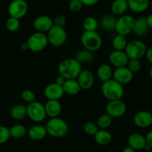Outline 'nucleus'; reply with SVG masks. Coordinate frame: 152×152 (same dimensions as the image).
I'll use <instances>...</instances> for the list:
<instances>
[{"instance_id": "nucleus-1", "label": "nucleus", "mask_w": 152, "mask_h": 152, "mask_svg": "<svg viewBox=\"0 0 152 152\" xmlns=\"http://www.w3.org/2000/svg\"><path fill=\"white\" fill-rule=\"evenodd\" d=\"M81 71V64L75 58L63 59L58 65L59 75L66 80H76Z\"/></svg>"}, {"instance_id": "nucleus-2", "label": "nucleus", "mask_w": 152, "mask_h": 152, "mask_svg": "<svg viewBox=\"0 0 152 152\" xmlns=\"http://www.w3.org/2000/svg\"><path fill=\"white\" fill-rule=\"evenodd\" d=\"M101 93L103 96L109 101L119 100L124 96L125 91L122 85L119 84L113 79H111L102 83Z\"/></svg>"}, {"instance_id": "nucleus-3", "label": "nucleus", "mask_w": 152, "mask_h": 152, "mask_svg": "<svg viewBox=\"0 0 152 152\" xmlns=\"http://www.w3.org/2000/svg\"><path fill=\"white\" fill-rule=\"evenodd\" d=\"M48 134L55 138H61L66 136L69 130L66 122L62 118H50L46 125Z\"/></svg>"}, {"instance_id": "nucleus-4", "label": "nucleus", "mask_w": 152, "mask_h": 152, "mask_svg": "<svg viewBox=\"0 0 152 152\" xmlns=\"http://www.w3.org/2000/svg\"><path fill=\"white\" fill-rule=\"evenodd\" d=\"M80 41L84 49L92 52L99 50L102 45V39L96 31H84Z\"/></svg>"}, {"instance_id": "nucleus-5", "label": "nucleus", "mask_w": 152, "mask_h": 152, "mask_svg": "<svg viewBox=\"0 0 152 152\" xmlns=\"http://www.w3.org/2000/svg\"><path fill=\"white\" fill-rule=\"evenodd\" d=\"M147 47L142 41L134 39L127 44L125 52L129 59H139L145 56Z\"/></svg>"}, {"instance_id": "nucleus-6", "label": "nucleus", "mask_w": 152, "mask_h": 152, "mask_svg": "<svg viewBox=\"0 0 152 152\" xmlns=\"http://www.w3.org/2000/svg\"><path fill=\"white\" fill-rule=\"evenodd\" d=\"M47 39L49 43L54 47H61L66 42L67 34L65 29L61 27L53 25L47 32Z\"/></svg>"}, {"instance_id": "nucleus-7", "label": "nucleus", "mask_w": 152, "mask_h": 152, "mask_svg": "<svg viewBox=\"0 0 152 152\" xmlns=\"http://www.w3.org/2000/svg\"><path fill=\"white\" fill-rule=\"evenodd\" d=\"M27 116L34 123H41L46 119V113L44 105L40 102H34L29 103L26 106Z\"/></svg>"}, {"instance_id": "nucleus-8", "label": "nucleus", "mask_w": 152, "mask_h": 152, "mask_svg": "<svg viewBox=\"0 0 152 152\" xmlns=\"http://www.w3.org/2000/svg\"><path fill=\"white\" fill-rule=\"evenodd\" d=\"M29 50L33 52H40L44 50L49 44L46 34L36 32L31 34L27 40Z\"/></svg>"}, {"instance_id": "nucleus-9", "label": "nucleus", "mask_w": 152, "mask_h": 152, "mask_svg": "<svg viewBox=\"0 0 152 152\" xmlns=\"http://www.w3.org/2000/svg\"><path fill=\"white\" fill-rule=\"evenodd\" d=\"M134 21L135 19L131 15H122L116 20L115 31H116V33L119 35L125 37L128 35L130 33L132 32Z\"/></svg>"}, {"instance_id": "nucleus-10", "label": "nucleus", "mask_w": 152, "mask_h": 152, "mask_svg": "<svg viewBox=\"0 0 152 152\" xmlns=\"http://www.w3.org/2000/svg\"><path fill=\"white\" fill-rule=\"evenodd\" d=\"M28 4L25 0H13L9 4L7 12L10 17L21 19L28 13Z\"/></svg>"}, {"instance_id": "nucleus-11", "label": "nucleus", "mask_w": 152, "mask_h": 152, "mask_svg": "<svg viewBox=\"0 0 152 152\" xmlns=\"http://www.w3.org/2000/svg\"><path fill=\"white\" fill-rule=\"evenodd\" d=\"M106 113L113 118H119L124 116L126 113L127 106L121 99L109 101L106 105Z\"/></svg>"}, {"instance_id": "nucleus-12", "label": "nucleus", "mask_w": 152, "mask_h": 152, "mask_svg": "<svg viewBox=\"0 0 152 152\" xmlns=\"http://www.w3.org/2000/svg\"><path fill=\"white\" fill-rule=\"evenodd\" d=\"M133 77L134 74L128 69L127 66L117 68L113 71V80L122 86L131 83L133 80Z\"/></svg>"}, {"instance_id": "nucleus-13", "label": "nucleus", "mask_w": 152, "mask_h": 152, "mask_svg": "<svg viewBox=\"0 0 152 152\" xmlns=\"http://www.w3.org/2000/svg\"><path fill=\"white\" fill-rule=\"evenodd\" d=\"M53 25V19L50 16L46 15L37 16L33 22V26L37 32L43 33V34L47 33Z\"/></svg>"}, {"instance_id": "nucleus-14", "label": "nucleus", "mask_w": 152, "mask_h": 152, "mask_svg": "<svg viewBox=\"0 0 152 152\" xmlns=\"http://www.w3.org/2000/svg\"><path fill=\"white\" fill-rule=\"evenodd\" d=\"M129 58L124 50H113L109 55V62L110 65L116 68L125 67L128 65Z\"/></svg>"}, {"instance_id": "nucleus-15", "label": "nucleus", "mask_w": 152, "mask_h": 152, "mask_svg": "<svg viewBox=\"0 0 152 152\" xmlns=\"http://www.w3.org/2000/svg\"><path fill=\"white\" fill-rule=\"evenodd\" d=\"M44 95L48 100H59L64 95V91L62 86L54 83L45 88Z\"/></svg>"}, {"instance_id": "nucleus-16", "label": "nucleus", "mask_w": 152, "mask_h": 152, "mask_svg": "<svg viewBox=\"0 0 152 152\" xmlns=\"http://www.w3.org/2000/svg\"><path fill=\"white\" fill-rule=\"evenodd\" d=\"M134 123L141 129H146L152 125V114L149 111H138L134 117Z\"/></svg>"}, {"instance_id": "nucleus-17", "label": "nucleus", "mask_w": 152, "mask_h": 152, "mask_svg": "<svg viewBox=\"0 0 152 152\" xmlns=\"http://www.w3.org/2000/svg\"><path fill=\"white\" fill-rule=\"evenodd\" d=\"M76 80L78 82L80 88L83 90L90 89L93 86L94 82H95L93 74L89 70L87 69L82 70Z\"/></svg>"}, {"instance_id": "nucleus-18", "label": "nucleus", "mask_w": 152, "mask_h": 152, "mask_svg": "<svg viewBox=\"0 0 152 152\" xmlns=\"http://www.w3.org/2000/svg\"><path fill=\"white\" fill-rule=\"evenodd\" d=\"M128 142L129 146L134 148L135 151L143 150L147 144L145 137L139 133L131 134L128 137Z\"/></svg>"}, {"instance_id": "nucleus-19", "label": "nucleus", "mask_w": 152, "mask_h": 152, "mask_svg": "<svg viewBox=\"0 0 152 152\" xmlns=\"http://www.w3.org/2000/svg\"><path fill=\"white\" fill-rule=\"evenodd\" d=\"M148 30L149 28L146 21V17L140 16L135 19L132 31L134 35L139 37H145L147 34Z\"/></svg>"}, {"instance_id": "nucleus-20", "label": "nucleus", "mask_w": 152, "mask_h": 152, "mask_svg": "<svg viewBox=\"0 0 152 152\" xmlns=\"http://www.w3.org/2000/svg\"><path fill=\"white\" fill-rule=\"evenodd\" d=\"M46 116L50 118L59 117L61 113V105L58 100H48L44 105Z\"/></svg>"}, {"instance_id": "nucleus-21", "label": "nucleus", "mask_w": 152, "mask_h": 152, "mask_svg": "<svg viewBox=\"0 0 152 152\" xmlns=\"http://www.w3.org/2000/svg\"><path fill=\"white\" fill-rule=\"evenodd\" d=\"M28 137L31 140L34 141H39L44 139L48 134L45 126L41 125H34L31 126L28 132Z\"/></svg>"}, {"instance_id": "nucleus-22", "label": "nucleus", "mask_w": 152, "mask_h": 152, "mask_svg": "<svg viewBox=\"0 0 152 152\" xmlns=\"http://www.w3.org/2000/svg\"><path fill=\"white\" fill-rule=\"evenodd\" d=\"M128 9L134 13H143L149 7V0H128Z\"/></svg>"}, {"instance_id": "nucleus-23", "label": "nucleus", "mask_w": 152, "mask_h": 152, "mask_svg": "<svg viewBox=\"0 0 152 152\" xmlns=\"http://www.w3.org/2000/svg\"><path fill=\"white\" fill-rule=\"evenodd\" d=\"M113 74L112 67L108 64H101L97 69V77L102 83L111 80Z\"/></svg>"}, {"instance_id": "nucleus-24", "label": "nucleus", "mask_w": 152, "mask_h": 152, "mask_svg": "<svg viewBox=\"0 0 152 152\" xmlns=\"http://www.w3.org/2000/svg\"><path fill=\"white\" fill-rule=\"evenodd\" d=\"M64 94L74 96L80 91L81 88L77 80H66L62 86Z\"/></svg>"}, {"instance_id": "nucleus-25", "label": "nucleus", "mask_w": 152, "mask_h": 152, "mask_svg": "<svg viewBox=\"0 0 152 152\" xmlns=\"http://www.w3.org/2000/svg\"><path fill=\"white\" fill-rule=\"evenodd\" d=\"M128 0H114L110 5V10L114 15L122 16L128 10Z\"/></svg>"}, {"instance_id": "nucleus-26", "label": "nucleus", "mask_w": 152, "mask_h": 152, "mask_svg": "<svg viewBox=\"0 0 152 152\" xmlns=\"http://www.w3.org/2000/svg\"><path fill=\"white\" fill-rule=\"evenodd\" d=\"M117 19L115 18V16L112 14L104 15L101 19V25L102 28L105 31L111 32L114 31L116 28V24Z\"/></svg>"}, {"instance_id": "nucleus-27", "label": "nucleus", "mask_w": 152, "mask_h": 152, "mask_svg": "<svg viewBox=\"0 0 152 152\" xmlns=\"http://www.w3.org/2000/svg\"><path fill=\"white\" fill-rule=\"evenodd\" d=\"M95 142L101 145H107L112 142V135L108 131L100 129L94 136Z\"/></svg>"}, {"instance_id": "nucleus-28", "label": "nucleus", "mask_w": 152, "mask_h": 152, "mask_svg": "<svg viewBox=\"0 0 152 152\" xmlns=\"http://www.w3.org/2000/svg\"><path fill=\"white\" fill-rule=\"evenodd\" d=\"M10 116L13 120H22L26 117L27 115V108L22 104H17L12 107L10 110Z\"/></svg>"}, {"instance_id": "nucleus-29", "label": "nucleus", "mask_w": 152, "mask_h": 152, "mask_svg": "<svg viewBox=\"0 0 152 152\" xmlns=\"http://www.w3.org/2000/svg\"><path fill=\"white\" fill-rule=\"evenodd\" d=\"M75 59L81 63H89L92 62L94 59L93 52L89 51L86 49H83L77 52L76 54Z\"/></svg>"}, {"instance_id": "nucleus-30", "label": "nucleus", "mask_w": 152, "mask_h": 152, "mask_svg": "<svg viewBox=\"0 0 152 152\" xmlns=\"http://www.w3.org/2000/svg\"><path fill=\"white\" fill-rule=\"evenodd\" d=\"M128 41L125 36L117 34L112 41V45L115 50H124L126 48Z\"/></svg>"}, {"instance_id": "nucleus-31", "label": "nucleus", "mask_w": 152, "mask_h": 152, "mask_svg": "<svg viewBox=\"0 0 152 152\" xmlns=\"http://www.w3.org/2000/svg\"><path fill=\"white\" fill-rule=\"evenodd\" d=\"M113 122V117H110L107 113L104 114H101L99 116L97 120L96 125L98 129H102V130H106L107 128L110 127Z\"/></svg>"}, {"instance_id": "nucleus-32", "label": "nucleus", "mask_w": 152, "mask_h": 152, "mask_svg": "<svg viewBox=\"0 0 152 152\" xmlns=\"http://www.w3.org/2000/svg\"><path fill=\"white\" fill-rule=\"evenodd\" d=\"M10 129V137L16 139H19L22 138L26 134L27 129L24 126L20 124H16L12 126Z\"/></svg>"}, {"instance_id": "nucleus-33", "label": "nucleus", "mask_w": 152, "mask_h": 152, "mask_svg": "<svg viewBox=\"0 0 152 152\" xmlns=\"http://www.w3.org/2000/svg\"><path fill=\"white\" fill-rule=\"evenodd\" d=\"M98 25V21L92 16L86 17L83 21V28L85 31H95Z\"/></svg>"}, {"instance_id": "nucleus-34", "label": "nucleus", "mask_w": 152, "mask_h": 152, "mask_svg": "<svg viewBox=\"0 0 152 152\" xmlns=\"http://www.w3.org/2000/svg\"><path fill=\"white\" fill-rule=\"evenodd\" d=\"M6 28L10 32H16L19 30V27H20V22H19V19H16L13 17H10L7 19V22H6Z\"/></svg>"}, {"instance_id": "nucleus-35", "label": "nucleus", "mask_w": 152, "mask_h": 152, "mask_svg": "<svg viewBox=\"0 0 152 152\" xmlns=\"http://www.w3.org/2000/svg\"><path fill=\"white\" fill-rule=\"evenodd\" d=\"M83 129L86 134L91 135V136H95V134L99 130L98 127L97 126L96 123H94L92 122H86L83 125Z\"/></svg>"}, {"instance_id": "nucleus-36", "label": "nucleus", "mask_w": 152, "mask_h": 152, "mask_svg": "<svg viewBox=\"0 0 152 152\" xmlns=\"http://www.w3.org/2000/svg\"><path fill=\"white\" fill-rule=\"evenodd\" d=\"M10 137V129L6 126H0V145L7 142Z\"/></svg>"}, {"instance_id": "nucleus-37", "label": "nucleus", "mask_w": 152, "mask_h": 152, "mask_svg": "<svg viewBox=\"0 0 152 152\" xmlns=\"http://www.w3.org/2000/svg\"><path fill=\"white\" fill-rule=\"evenodd\" d=\"M127 67L133 74H134V73H137L140 71L142 65L139 59H129Z\"/></svg>"}, {"instance_id": "nucleus-38", "label": "nucleus", "mask_w": 152, "mask_h": 152, "mask_svg": "<svg viewBox=\"0 0 152 152\" xmlns=\"http://www.w3.org/2000/svg\"><path fill=\"white\" fill-rule=\"evenodd\" d=\"M21 97L25 102H28V104L34 102L36 99V96L32 91L25 90L21 94Z\"/></svg>"}, {"instance_id": "nucleus-39", "label": "nucleus", "mask_w": 152, "mask_h": 152, "mask_svg": "<svg viewBox=\"0 0 152 152\" xmlns=\"http://www.w3.org/2000/svg\"><path fill=\"white\" fill-rule=\"evenodd\" d=\"M68 7L70 11L73 13L79 12L83 7V4L80 2V0H71L69 1Z\"/></svg>"}, {"instance_id": "nucleus-40", "label": "nucleus", "mask_w": 152, "mask_h": 152, "mask_svg": "<svg viewBox=\"0 0 152 152\" xmlns=\"http://www.w3.org/2000/svg\"><path fill=\"white\" fill-rule=\"evenodd\" d=\"M66 19L65 16L62 14L57 15L55 19H53L54 25L61 27V28H63L64 25H66Z\"/></svg>"}, {"instance_id": "nucleus-41", "label": "nucleus", "mask_w": 152, "mask_h": 152, "mask_svg": "<svg viewBox=\"0 0 152 152\" xmlns=\"http://www.w3.org/2000/svg\"><path fill=\"white\" fill-rule=\"evenodd\" d=\"M80 1L83 4V5L92 6L96 4L99 1V0H80Z\"/></svg>"}, {"instance_id": "nucleus-42", "label": "nucleus", "mask_w": 152, "mask_h": 152, "mask_svg": "<svg viewBox=\"0 0 152 152\" xmlns=\"http://www.w3.org/2000/svg\"><path fill=\"white\" fill-rule=\"evenodd\" d=\"M145 56L147 60L151 64H152V46H151L150 48H147Z\"/></svg>"}, {"instance_id": "nucleus-43", "label": "nucleus", "mask_w": 152, "mask_h": 152, "mask_svg": "<svg viewBox=\"0 0 152 152\" xmlns=\"http://www.w3.org/2000/svg\"><path fill=\"white\" fill-rule=\"evenodd\" d=\"M66 80L64 77H63L62 76L59 75V76H58V77H56V79H55V83H56V84H58V85H59V86H63L64 83L66 82Z\"/></svg>"}, {"instance_id": "nucleus-44", "label": "nucleus", "mask_w": 152, "mask_h": 152, "mask_svg": "<svg viewBox=\"0 0 152 152\" xmlns=\"http://www.w3.org/2000/svg\"><path fill=\"white\" fill-rule=\"evenodd\" d=\"M145 139L146 142H147L148 145H149L150 146L152 147V130L150 131V132L146 134Z\"/></svg>"}, {"instance_id": "nucleus-45", "label": "nucleus", "mask_w": 152, "mask_h": 152, "mask_svg": "<svg viewBox=\"0 0 152 152\" xmlns=\"http://www.w3.org/2000/svg\"><path fill=\"white\" fill-rule=\"evenodd\" d=\"M146 21H147L149 29L152 30V13L151 14L148 15V16L146 17Z\"/></svg>"}, {"instance_id": "nucleus-46", "label": "nucleus", "mask_w": 152, "mask_h": 152, "mask_svg": "<svg viewBox=\"0 0 152 152\" xmlns=\"http://www.w3.org/2000/svg\"><path fill=\"white\" fill-rule=\"evenodd\" d=\"M20 48H21V49H22V50H25V51L29 50V47H28V42H27L22 43V44H21Z\"/></svg>"}, {"instance_id": "nucleus-47", "label": "nucleus", "mask_w": 152, "mask_h": 152, "mask_svg": "<svg viewBox=\"0 0 152 152\" xmlns=\"http://www.w3.org/2000/svg\"><path fill=\"white\" fill-rule=\"evenodd\" d=\"M122 152H135V150L128 145V146L125 147V148L122 150Z\"/></svg>"}, {"instance_id": "nucleus-48", "label": "nucleus", "mask_w": 152, "mask_h": 152, "mask_svg": "<svg viewBox=\"0 0 152 152\" xmlns=\"http://www.w3.org/2000/svg\"><path fill=\"white\" fill-rule=\"evenodd\" d=\"M151 148H152L151 146H150L149 145L146 144V145L145 146V148H144V150H145V151H151Z\"/></svg>"}, {"instance_id": "nucleus-49", "label": "nucleus", "mask_w": 152, "mask_h": 152, "mask_svg": "<svg viewBox=\"0 0 152 152\" xmlns=\"http://www.w3.org/2000/svg\"><path fill=\"white\" fill-rule=\"evenodd\" d=\"M149 76H150L151 78L152 79V66L151 68H150V71H149Z\"/></svg>"}, {"instance_id": "nucleus-50", "label": "nucleus", "mask_w": 152, "mask_h": 152, "mask_svg": "<svg viewBox=\"0 0 152 152\" xmlns=\"http://www.w3.org/2000/svg\"><path fill=\"white\" fill-rule=\"evenodd\" d=\"M151 12H152V3H151Z\"/></svg>"}, {"instance_id": "nucleus-51", "label": "nucleus", "mask_w": 152, "mask_h": 152, "mask_svg": "<svg viewBox=\"0 0 152 152\" xmlns=\"http://www.w3.org/2000/svg\"><path fill=\"white\" fill-rule=\"evenodd\" d=\"M151 42H152V35H151Z\"/></svg>"}, {"instance_id": "nucleus-52", "label": "nucleus", "mask_w": 152, "mask_h": 152, "mask_svg": "<svg viewBox=\"0 0 152 152\" xmlns=\"http://www.w3.org/2000/svg\"><path fill=\"white\" fill-rule=\"evenodd\" d=\"M1 0H0V4H1Z\"/></svg>"}, {"instance_id": "nucleus-53", "label": "nucleus", "mask_w": 152, "mask_h": 152, "mask_svg": "<svg viewBox=\"0 0 152 152\" xmlns=\"http://www.w3.org/2000/svg\"><path fill=\"white\" fill-rule=\"evenodd\" d=\"M66 1H71V0H66Z\"/></svg>"}]
</instances>
